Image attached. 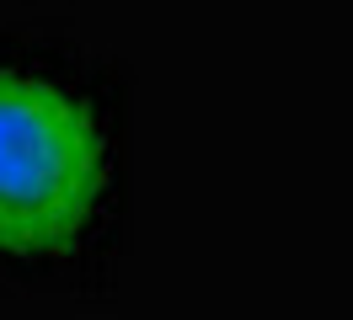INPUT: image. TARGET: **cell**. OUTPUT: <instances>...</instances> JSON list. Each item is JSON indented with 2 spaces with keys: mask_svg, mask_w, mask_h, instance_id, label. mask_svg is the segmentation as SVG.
<instances>
[{
  "mask_svg": "<svg viewBox=\"0 0 353 320\" xmlns=\"http://www.w3.org/2000/svg\"><path fill=\"white\" fill-rule=\"evenodd\" d=\"M112 198V123L81 81L0 54V262H65Z\"/></svg>",
  "mask_w": 353,
  "mask_h": 320,
  "instance_id": "1",
  "label": "cell"
}]
</instances>
